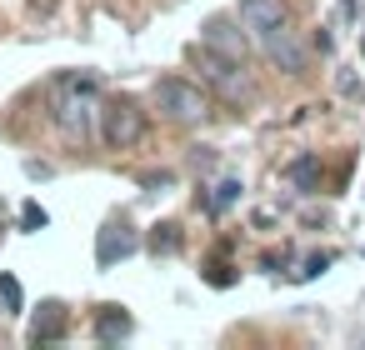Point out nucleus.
<instances>
[{"instance_id":"nucleus-14","label":"nucleus","mask_w":365,"mask_h":350,"mask_svg":"<svg viewBox=\"0 0 365 350\" xmlns=\"http://www.w3.org/2000/svg\"><path fill=\"white\" fill-rule=\"evenodd\" d=\"M0 305H6V315H21L26 310V295H21V280L16 275H0Z\"/></svg>"},{"instance_id":"nucleus-17","label":"nucleus","mask_w":365,"mask_h":350,"mask_svg":"<svg viewBox=\"0 0 365 350\" xmlns=\"http://www.w3.org/2000/svg\"><path fill=\"white\" fill-rule=\"evenodd\" d=\"M210 285H230V265H210Z\"/></svg>"},{"instance_id":"nucleus-1","label":"nucleus","mask_w":365,"mask_h":350,"mask_svg":"<svg viewBox=\"0 0 365 350\" xmlns=\"http://www.w3.org/2000/svg\"><path fill=\"white\" fill-rule=\"evenodd\" d=\"M190 61H195V71L225 96V101H250L255 96V86H250V76H245V61H235V56H220V51H210V46H195L190 51Z\"/></svg>"},{"instance_id":"nucleus-3","label":"nucleus","mask_w":365,"mask_h":350,"mask_svg":"<svg viewBox=\"0 0 365 350\" xmlns=\"http://www.w3.org/2000/svg\"><path fill=\"white\" fill-rule=\"evenodd\" d=\"M101 135H106V145L110 150H130V145H140V135H145V110L135 105V101H110L106 110H101Z\"/></svg>"},{"instance_id":"nucleus-16","label":"nucleus","mask_w":365,"mask_h":350,"mask_svg":"<svg viewBox=\"0 0 365 350\" xmlns=\"http://www.w3.org/2000/svg\"><path fill=\"white\" fill-rule=\"evenodd\" d=\"M46 225H51V215H46V210L31 200V205L21 210V230H46Z\"/></svg>"},{"instance_id":"nucleus-12","label":"nucleus","mask_w":365,"mask_h":350,"mask_svg":"<svg viewBox=\"0 0 365 350\" xmlns=\"http://www.w3.org/2000/svg\"><path fill=\"white\" fill-rule=\"evenodd\" d=\"M180 245H185V235H180V225H175V220H165V225H155V230H150V250H155V255H175Z\"/></svg>"},{"instance_id":"nucleus-11","label":"nucleus","mask_w":365,"mask_h":350,"mask_svg":"<svg viewBox=\"0 0 365 350\" xmlns=\"http://www.w3.org/2000/svg\"><path fill=\"white\" fill-rule=\"evenodd\" d=\"M285 180H290L295 190H315V185H320V160H315V155H295V160L285 165Z\"/></svg>"},{"instance_id":"nucleus-15","label":"nucleus","mask_w":365,"mask_h":350,"mask_svg":"<svg viewBox=\"0 0 365 350\" xmlns=\"http://www.w3.org/2000/svg\"><path fill=\"white\" fill-rule=\"evenodd\" d=\"M330 260H335L330 250H315V255H305V260H300V270H295V280H315V275H325V270H330Z\"/></svg>"},{"instance_id":"nucleus-2","label":"nucleus","mask_w":365,"mask_h":350,"mask_svg":"<svg viewBox=\"0 0 365 350\" xmlns=\"http://www.w3.org/2000/svg\"><path fill=\"white\" fill-rule=\"evenodd\" d=\"M91 101H96V91H66L51 101V115L71 145H91V135H96V105Z\"/></svg>"},{"instance_id":"nucleus-8","label":"nucleus","mask_w":365,"mask_h":350,"mask_svg":"<svg viewBox=\"0 0 365 350\" xmlns=\"http://www.w3.org/2000/svg\"><path fill=\"white\" fill-rule=\"evenodd\" d=\"M66 305L61 300H46L41 305V315L31 320V345H56V340H66Z\"/></svg>"},{"instance_id":"nucleus-4","label":"nucleus","mask_w":365,"mask_h":350,"mask_svg":"<svg viewBox=\"0 0 365 350\" xmlns=\"http://www.w3.org/2000/svg\"><path fill=\"white\" fill-rule=\"evenodd\" d=\"M155 105H160V115H170V120H180V125H190V120H200V115L210 110V101L200 96V86H190V81H180V76H165V81L155 86Z\"/></svg>"},{"instance_id":"nucleus-5","label":"nucleus","mask_w":365,"mask_h":350,"mask_svg":"<svg viewBox=\"0 0 365 350\" xmlns=\"http://www.w3.org/2000/svg\"><path fill=\"white\" fill-rule=\"evenodd\" d=\"M135 250H140V235H135L130 220H106V225H101V235H96V265H101V270H110L115 260H125V255H135Z\"/></svg>"},{"instance_id":"nucleus-7","label":"nucleus","mask_w":365,"mask_h":350,"mask_svg":"<svg viewBox=\"0 0 365 350\" xmlns=\"http://www.w3.org/2000/svg\"><path fill=\"white\" fill-rule=\"evenodd\" d=\"M200 46H210V51H220V56H235V61H245V51H250V41L240 36V26H235V21H225V16L205 21Z\"/></svg>"},{"instance_id":"nucleus-10","label":"nucleus","mask_w":365,"mask_h":350,"mask_svg":"<svg viewBox=\"0 0 365 350\" xmlns=\"http://www.w3.org/2000/svg\"><path fill=\"white\" fill-rule=\"evenodd\" d=\"M130 330H135V320H130L120 305H101V310H96V340H101V345H115V340H125Z\"/></svg>"},{"instance_id":"nucleus-6","label":"nucleus","mask_w":365,"mask_h":350,"mask_svg":"<svg viewBox=\"0 0 365 350\" xmlns=\"http://www.w3.org/2000/svg\"><path fill=\"white\" fill-rule=\"evenodd\" d=\"M260 46H265V56H270L285 76H300V71H305V46H300V36H295V31H285V26L260 31Z\"/></svg>"},{"instance_id":"nucleus-13","label":"nucleus","mask_w":365,"mask_h":350,"mask_svg":"<svg viewBox=\"0 0 365 350\" xmlns=\"http://www.w3.org/2000/svg\"><path fill=\"white\" fill-rule=\"evenodd\" d=\"M235 200H240V180H220V185H215V195H205L200 205H205L210 215H220V210H230Z\"/></svg>"},{"instance_id":"nucleus-18","label":"nucleus","mask_w":365,"mask_h":350,"mask_svg":"<svg viewBox=\"0 0 365 350\" xmlns=\"http://www.w3.org/2000/svg\"><path fill=\"white\" fill-rule=\"evenodd\" d=\"M360 51H365V41H360Z\"/></svg>"},{"instance_id":"nucleus-9","label":"nucleus","mask_w":365,"mask_h":350,"mask_svg":"<svg viewBox=\"0 0 365 350\" xmlns=\"http://www.w3.org/2000/svg\"><path fill=\"white\" fill-rule=\"evenodd\" d=\"M285 0H240V26H250V31H275V26H285Z\"/></svg>"}]
</instances>
